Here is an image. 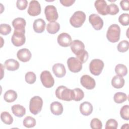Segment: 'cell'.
<instances>
[{"label": "cell", "instance_id": "1", "mask_svg": "<svg viewBox=\"0 0 129 129\" xmlns=\"http://www.w3.org/2000/svg\"><path fill=\"white\" fill-rule=\"evenodd\" d=\"M55 95L57 98L67 101H70L73 99V90L64 86H58L55 90Z\"/></svg>", "mask_w": 129, "mask_h": 129}, {"label": "cell", "instance_id": "2", "mask_svg": "<svg viewBox=\"0 0 129 129\" xmlns=\"http://www.w3.org/2000/svg\"><path fill=\"white\" fill-rule=\"evenodd\" d=\"M120 34V29L117 24L110 25L106 33V37L108 40L112 43H115L119 40Z\"/></svg>", "mask_w": 129, "mask_h": 129}, {"label": "cell", "instance_id": "3", "mask_svg": "<svg viewBox=\"0 0 129 129\" xmlns=\"http://www.w3.org/2000/svg\"><path fill=\"white\" fill-rule=\"evenodd\" d=\"M86 14L82 11H78L75 12L70 19L71 25L75 28L81 27L86 20Z\"/></svg>", "mask_w": 129, "mask_h": 129}, {"label": "cell", "instance_id": "4", "mask_svg": "<svg viewBox=\"0 0 129 129\" xmlns=\"http://www.w3.org/2000/svg\"><path fill=\"white\" fill-rule=\"evenodd\" d=\"M42 106L43 100L38 96L33 97L30 100L29 110L34 115H36L41 111Z\"/></svg>", "mask_w": 129, "mask_h": 129}, {"label": "cell", "instance_id": "5", "mask_svg": "<svg viewBox=\"0 0 129 129\" xmlns=\"http://www.w3.org/2000/svg\"><path fill=\"white\" fill-rule=\"evenodd\" d=\"M104 62L99 59H94L91 60L89 64L90 73L94 76H99L104 68Z\"/></svg>", "mask_w": 129, "mask_h": 129}, {"label": "cell", "instance_id": "6", "mask_svg": "<svg viewBox=\"0 0 129 129\" xmlns=\"http://www.w3.org/2000/svg\"><path fill=\"white\" fill-rule=\"evenodd\" d=\"M40 77L41 83L45 87L49 88L53 86L54 84V80L49 71H43L41 73Z\"/></svg>", "mask_w": 129, "mask_h": 129}, {"label": "cell", "instance_id": "7", "mask_svg": "<svg viewBox=\"0 0 129 129\" xmlns=\"http://www.w3.org/2000/svg\"><path fill=\"white\" fill-rule=\"evenodd\" d=\"M46 19L48 21L53 22L58 19V15L56 8L53 5H48L44 9Z\"/></svg>", "mask_w": 129, "mask_h": 129}, {"label": "cell", "instance_id": "8", "mask_svg": "<svg viewBox=\"0 0 129 129\" xmlns=\"http://www.w3.org/2000/svg\"><path fill=\"white\" fill-rule=\"evenodd\" d=\"M67 64L69 70L73 73H78L82 69V63L76 57L69 58Z\"/></svg>", "mask_w": 129, "mask_h": 129}, {"label": "cell", "instance_id": "9", "mask_svg": "<svg viewBox=\"0 0 129 129\" xmlns=\"http://www.w3.org/2000/svg\"><path fill=\"white\" fill-rule=\"evenodd\" d=\"M11 41L13 44L16 46L19 47L23 45L26 41L25 33L14 31L11 37Z\"/></svg>", "mask_w": 129, "mask_h": 129}, {"label": "cell", "instance_id": "10", "mask_svg": "<svg viewBox=\"0 0 129 129\" xmlns=\"http://www.w3.org/2000/svg\"><path fill=\"white\" fill-rule=\"evenodd\" d=\"M89 21L93 28L96 30H101L103 26V20L99 15L96 14H92L90 15Z\"/></svg>", "mask_w": 129, "mask_h": 129}, {"label": "cell", "instance_id": "11", "mask_svg": "<svg viewBox=\"0 0 129 129\" xmlns=\"http://www.w3.org/2000/svg\"><path fill=\"white\" fill-rule=\"evenodd\" d=\"M41 11V6L37 1H31L29 5L27 10L28 13L31 16H36L39 15Z\"/></svg>", "mask_w": 129, "mask_h": 129}, {"label": "cell", "instance_id": "12", "mask_svg": "<svg viewBox=\"0 0 129 129\" xmlns=\"http://www.w3.org/2000/svg\"><path fill=\"white\" fill-rule=\"evenodd\" d=\"M80 82L83 87L88 90L94 89L96 85L95 80L88 75L82 76L80 79Z\"/></svg>", "mask_w": 129, "mask_h": 129}, {"label": "cell", "instance_id": "13", "mask_svg": "<svg viewBox=\"0 0 129 129\" xmlns=\"http://www.w3.org/2000/svg\"><path fill=\"white\" fill-rule=\"evenodd\" d=\"M26 25V21L22 18H17L12 21V25L14 28V31H15L21 32L25 33V27Z\"/></svg>", "mask_w": 129, "mask_h": 129}, {"label": "cell", "instance_id": "14", "mask_svg": "<svg viewBox=\"0 0 129 129\" xmlns=\"http://www.w3.org/2000/svg\"><path fill=\"white\" fill-rule=\"evenodd\" d=\"M57 43L62 47H68L71 45L72 40L71 36L67 33H62L60 34L57 38Z\"/></svg>", "mask_w": 129, "mask_h": 129}, {"label": "cell", "instance_id": "15", "mask_svg": "<svg viewBox=\"0 0 129 129\" xmlns=\"http://www.w3.org/2000/svg\"><path fill=\"white\" fill-rule=\"evenodd\" d=\"M70 46L72 52L76 55H79L85 50L84 44L81 41L79 40H75L73 41Z\"/></svg>", "mask_w": 129, "mask_h": 129}, {"label": "cell", "instance_id": "16", "mask_svg": "<svg viewBox=\"0 0 129 129\" xmlns=\"http://www.w3.org/2000/svg\"><path fill=\"white\" fill-rule=\"evenodd\" d=\"M17 56L20 61L27 62L31 59L32 54L28 49L22 48L18 50L17 53Z\"/></svg>", "mask_w": 129, "mask_h": 129}, {"label": "cell", "instance_id": "17", "mask_svg": "<svg viewBox=\"0 0 129 129\" xmlns=\"http://www.w3.org/2000/svg\"><path fill=\"white\" fill-rule=\"evenodd\" d=\"M95 7L99 14L105 16L107 15V5L104 0L96 1L94 3Z\"/></svg>", "mask_w": 129, "mask_h": 129}, {"label": "cell", "instance_id": "18", "mask_svg": "<svg viewBox=\"0 0 129 129\" xmlns=\"http://www.w3.org/2000/svg\"><path fill=\"white\" fill-rule=\"evenodd\" d=\"M52 71L55 76L57 78H62L66 74V70L64 66L60 63L54 64L52 67Z\"/></svg>", "mask_w": 129, "mask_h": 129}, {"label": "cell", "instance_id": "19", "mask_svg": "<svg viewBox=\"0 0 129 129\" xmlns=\"http://www.w3.org/2000/svg\"><path fill=\"white\" fill-rule=\"evenodd\" d=\"M93 107L91 103L87 101L82 103L80 105V111L85 116L90 115L93 111Z\"/></svg>", "mask_w": 129, "mask_h": 129}, {"label": "cell", "instance_id": "20", "mask_svg": "<svg viewBox=\"0 0 129 129\" xmlns=\"http://www.w3.org/2000/svg\"><path fill=\"white\" fill-rule=\"evenodd\" d=\"M45 26V22L42 19H37L34 21L33 27L35 32L41 33L44 31Z\"/></svg>", "mask_w": 129, "mask_h": 129}, {"label": "cell", "instance_id": "21", "mask_svg": "<svg viewBox=\"0 0 129 129\" xmlns=\"http://www.w3.org/2000/svg\"><path fill=\"white\" fill-rule=\"evenodd\" d=\"M50 110L52 114L55 115H59L63 112V106L61 103L59 102H53L50 104Z\"/></svg>", "mask_w": 129, "mask_h": 129}, {"label": "cell", "instance_id": "22", "mask_svg": "<svg viewBox=\"0 0 129 129\" xmlns=\"http://www.w3.org/2000/svg\"><path fill=\"white\" fill-rule=\"evenodd\" d=\"M5 66L7 70L14 71L17 70L20 66L19 62L15 59L11 58L7 59L5 62Z\"/></svg>", "mask_w": 129, "mask_h": 129}, {"label": "cell", "instance_id": "23", "mask_svg": "<svg viewBox=\"0 0 129 129\" xmlns=\"http://www.w3.org/2000/svg\"><path fill=\"white\" fill-rule=\"evenodd\" d=\"M11 109L13 113L15 116L19 117H22L26 113L25 108L20 104H15L13 105L11 107Z\"/></svg>", "mask_w": 129, "mask_h": 129}, {"label": "cell", "instance_id": "24", "mask_svg": "<svg viewBox=\"0 0 129 129\" xmlns=\"http://www.w3.org/2000/svg\"><path fill=\"white\" fill-rule=\"evenodd\" d=\"M125 81L122 77L118 75L114 76L111 80L112 86L116 89H119L123 87Z\"/></svg>", "mask_w": 129, "mask_h": 129}, {"label": "cell", "instance_id": "25", "mask_svg": "<svg viewBox=\"0 0 129 129\" xmlns=\"http://www.w3.org/2000/svg\"><path fill=\"white\" fill-rule=\"evenodd\" d=\"M17 98V93L16 91L13 90H9L7 91L4 95L5 101L7 102H13Z\"/></svg>", "mask_w": 129, "mask_h": 129}, {"label": "cell", "instance_id": "26", "mask_svg": "<svg viewBox=\"0 0 129 129\" xmlns=\"http://www.w3.org/2000/svg\"><path fill=\"white\" fill-rule=\"evenodd\" d=\"M60 29V25L58 23L53 21L49 22L46 26L47 31L51 34L56 33Z\"/></svg>", "mask_w": 129, "mask_h": 129}, {"label": "cell", "instance_id": "27", "mask_svg": "<svg viewBox=\"0 0 129 129\" xmlns=\"http://www.w3.org/2000/svg\"><path fill=\"white\" fill-rule=\"evenodd\" d=\"M115 72L117 75L120 77H123L126 75L127 73V69L125 65L119 63L115 66Z\"/></svg>", "mask_w": 129, "mask_h": 129}, {"label": "cell", "instance_id": "28", "mask_svg": "<svg viewBox=\"0 0 129 129\" xmlns=\"http://www.w3.org/2000/svg\"><path fill=\"white\" fill-rule=\"evenodd\" d=\"M1 119L2 121L6 124H11L13 122V118L12 115L7 111L2 112L1 114Z\"/></svg>", "mask_w": 129, "mask_h": 129}, {"label": "cell", "instance_id": "29", "mask_svg": "<svg viewBox=\"0 0 129 129\" xmlns=\"http://www.w3.org/2000/svg\"><path fill=\"white\" fill-rule=\"evenodd\" d=\"M127 95L123 92H117L114 95L113 99L116 103H122L127 99Z\"/></svg>", "mask_w": 129, "mask_h": 129}, {"label": "cell", "instance_id": "30", "mask_svg": "<svg viewBox=\"0 0 129 129\" xmlns=\"http://www.w3.org/2000/svg\"><path fill=\"white\" fill-rule=\"evenodd\" d=\"M23 125L27 128L33 127L36 125V120L31 116H27L23 120Z\"/></svg>", "mask_w": 129, "mask_h": 129}, {"label": "cell", "instance_id": "31", "mask_svg": "<svg viewBox=\"0 0 129 129\" xmlns=\"http://www.w3.org/2000/svg\"><path fill=\"white\" fill-rule=\"evenodd\" d=\"M74 92L73 100L76 101H79L83 99L84 97V93L82 90L80 88H75L73 90Z\"/></svg>", "mask_w": 129, "mask_h": 129}, {"label": "cell", "instance_id": "32", "mask_svg": "<svg viewBox=\"0 0 129 129\" xmlns=\"http://www.w3.org/2000/svg\"><path fill=\"white\" fill-rule=\"evenodd\" d=\"M120 115L124 120H129V106L125 105L120 110Z\"/></svg>", "mask_w": 129, "mask_h": 129}, {"label": "cell", "instance_id": "33", "mask_svg": "<svg viewBox=\"0 0 129 129\" xmlns=\"http://www.w3.org/2000/svg\"><path fill=\"white\" fill-rule=\"evenodd\" d=\"M117 50L120 52H125L129 48V42L126 40L120 41L117 45Z\"/></svg>", "mask_w": 129, "mask_h": 129}, {"label": "cell", "instance_id": "34", "mask_svg": "<svg viewBox=\"0 0 129 129\" xmlns=\"http://www.w3.org/2000/svg\"><path fill=\"white\" fill-rule=\"evenodd\" d=\"M119 12V8L118 6L114 4H111L107 5V14L111 15H115Z\"/></svg>", "mask_w": 129, "mask_h": 129}, {"label": "cell", "instance_id": "35", "mask_svg": "<svg viewBox=\"0 0 129 129\" xmlns=\"http://www.w3.org/2000/svg\"><path fill=\"white\" fill-rule=\"evenodd\" d=\"M25 79L26 82L27 83L29 84H32L35 82L36 80V76L33 72H29L26 74Z\"/></svg>", "mask_w": 129, "mask_h": 129}, {"label": "cell", "instance_id": "36", "mask_svg": "<svg viewBox=\"0 0 129 129\" xmlns=\"http://www.w3.org/2000/svg\"><path fill=\"white\" fill-rule=\"evenodd\" d=\"M119 22L123 26H127L129 24V14L123 13L119 16L118 18Z\"/></svg>", "mask_w": 129, "mask_h": 129}, {"label": "cell", "instance_id": "37", "mask_svg": "<svg viewBox=\"0 0 129 129\" xmlns=\"http://www.w3.org/2000/svg\"><path fill=\"white\" fill-rule=\"evenodd\" d=\"M11 27L7 24H2L0 25V33L3 35H7L11 32Z\"/></svg>", "mask_w": 129, "mask_h": 129}, {"label": "cell", "instance_id": "38", "mask_svg": "<svg viewBox=\"0 0 129 129\" xmlns=\"http://www.w3.org/2000/svg\"><path fill=\"white\" fill-rule=\"evenodd\" d=\"M90 126L93 129H101L102 127V122L97 118H93L90 122Z\"/></svg>", "mask_w": 129, "mask_h": 129}, {"label": "cell", "instance_id": "39", "mask_svg": "<svg viewBox=\"0 0 129 129\" xmlns=\"http://www.w3.org/2000/svg\"><path fill=\"white\" fill-rule=\"evenodd\" d=\"M118 127V123L117 121L112 118H110L108 119L105 124V128L109 129V128H117Z\"/></svg>", "mask_w": 129, "mask_h": 129}, {"label": "cell", "instance_id": "40", "mask_svg": "<svg viewBox=\"0 0 129 129\" xmlns=\"http://www.w3.org/2000/svg\"><path fill=\"white\" fill-rule=\"evenodd\" d=\"M76 58L82 63H85L88 58V53L86 50H84L83 52L76 55Z\"/></svg>", "mask_w": 129, "mask_h": 129}, {"label": "cell", "instance_id": "41", "mask_svg": "<svg viewBox=\"0 0 129 129\" xmlns=\"http://www.w3.org/2000/svg\"><path fill=\"white\" fill-rule=\"evenodd\" d=\"M28 5L27 0H18L16 2V6L19 10H24L26 9Z\"/></svg>", "mask_w": 129, "mask_h": 129}, {"label": "cell", "instance_id": "42", "mask_svg": "<svg viewBox=\"0 0 129 129\" xmlns=\"http://www.w3.org/2000/svg\"><path fill=\"white\" fill-rule=\"evenodd\" d=\"M120 6L123 11L129 10V1L128 0H122L120 1Z\"/></svg>", "mask_w": 129, "mask_h": 129}, {"label": "cell", "instance_id": "43", "mask_svg": "<svg viewBox=\"0 0 129 129\" xmlns=\"http://www.w3.org/2000/svg\"><path fill=\"white\" fill-rule=\"evenodd\" d=\"M60 3L65 7H70L72 6L75 2V0H60Z\"/></svg>", "mask_w": 129, "mask_h": 129}]
</instances>
